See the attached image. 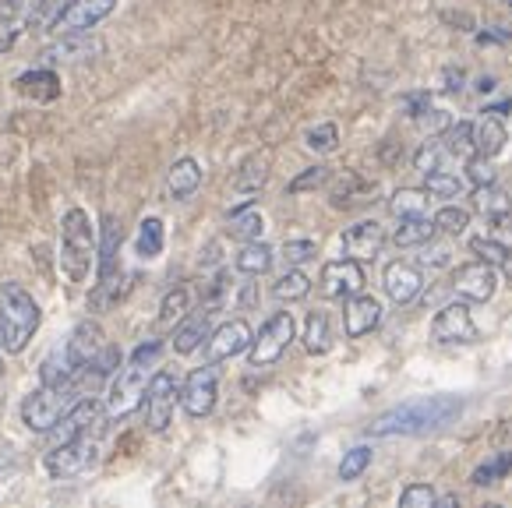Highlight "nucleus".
Here are the masks:
<instances>
[{
  "instance_id": "1",
  "label": "nucleus",
  "mask_w": 512,
  "mask_h": 508,
  "mask_svg": "<svg viewBox=\"0 0 512 508\" xmlns=\"http://www.w3.org/2000/svg\"><path fill=\"white\" fill-rule=\"evenodd\" d=\"M463 410L460 396H428V399H414V403L392 406V410L378 413L371 420L368 431L375 438H400V434H428L435 427L449 424L456 413Z\"/></svg>"
},
{
  "instance_id": "2",
  "label": "nucleus",
  "mask_w": 512,
  "mask_h": 508,
  "mask_svg": "<svg viewBox=\"0 0 512 508\" xmlns=\"http://www.w3.org/2000/svg\"><path fill=\"white\" fill-rule=\"evenodd\" d=\"M39 329V304L18 283H0V343L8 353H22Z\"/></svg>"
},
{
  "instance_id": "3",
  "label": "nucleus",
  "mask_w": 512,
  "mask_h": 508,
  "mask_svg": "<svg viewBox=\"0 0 512 508\" xmlns=\"http://www.w3.org/2000/svg\"><path fill=\"white\" fill-rule=\"evenodd\" d=\"M92 258H96V230H92V219L85 209H71L61 226L64 276L75 286L85 283V276H89V269H92Z\"/></svg>"
},
{
  "instance_id": "4",
  "label": "nucleus",
  "mask_w": 512,
  "mask_h": 508,
  "mask_svg": "<svg viewBox=\"0 0 512 508\" xmlns=\"http://www.w3.org/2000/svg\"><path fill=\"white\" fill-rule=\"evenodd\" d=\"M121 223L117 216L103 219V244H99V286L92 290V311H103V307H113L117 300L128 293V276L121 272Z\"/></svg>"
},
{
  "instance_id": "5",
  "label": "nucleus",
  "mask_w": 512,
  "mask_h": 508,
  "mask_svg": "<svg viewBox=\"0 0 512 508\" xmlns=\"http://www.w3.org/2000/svg\"><path fill=\"white\" fill-rule=\"evenodd\" d=\"M145 385H149V367L135 364V360H128V367H121V371L113 374V385L110 392H106V420H124L128 413H135V406L142 403L145 396Z\"/></svg>"
},
{
  "instance_id": "6",
  "label": "nucleus",
  "mask_w": 512,
  "mask_h": 508,
  "mask_svg": "<svg viewBox=\"0 0 512 508\" xmlns=\"http://www.w3.org/2000/svg\"><path fill=\"white\" fill-rule=\"evenodd\" d=\"M75 385H78V374L71 381H64V385H43V389H36L32 396H25L22 420L29 424V431H50V427L61 420Z\"/></svg>"
},
{
  "instance_id": "7",
  "label": "nucleus",
  "mask_w": 512,
  "mask_h": 508,
  "mask_svg": "<svg viewBox=\"0 0 512 508\" xmlns=\"http://www.w3.org/2000/svg\"><path fill=\"white\" fill-rule=\"evenodd\" d=\"M294 336H297L294 314H290V311H276L269 322L258 329V336L251 339V364H255V367L276 364V360L287 353V346L294 343Z\"/></svg>"
},
{
  "instance_id": "8",
  "label": "nucleus",
  "mask_w": 512,
  "mask_h": 508,
  "mask_svg": "<svg viewBox=\"0 0 512 508\" xmlns=\"http://www.w3.org/2000/svg\"><path fill=\"white\" fill-rule=\"evenodd\" d=\"M181 399V389H177V381L170 371H156L145 385V396H142V413H145V427L149 431H166L170 420H174V406Z\"/></svg>"
},
{
  "instance_id": "9",
  "label": "nucleus",
  "mask_w": 512,
  "mask_h": 508,
  "mask_svg": "<svg viewBox=\"0 0 512 508\" xmlns=\"http://www.w3.org/2000/svg\"><path fill=\"white\" fill-rule=\"evenodd\" d=\"M216 396H219V371L212 360L205 367H195V371L184 378L181 406L188 417H209V413L216 410Z\"/></svg>"
},
{
  "instance_id": "10",
  "label": "nucleus",
  "mask_w": 512,
  "mask_h": 508,
  "mask_svg": "<svg viewBox=\"0 0 512 508\" xmlns=\"http://www.w3.org/2000/svg\"><path fill=\"white\" fill-rule=\"evenodd\" d=\"M103 417H106V406L96 403V399H82V403H75L71 410L61 413L57 424L50 427V449H57V445H64V441L82 438V434H92Z\"/></svg>"
},
{
  "instance_id": "11",
  "label": "nucleus",
  "mask_w": 512,
  "mask_h": 508,
  "mask_svg": "<svg viewBox=\"0 0 512 508\" xmlns=\"http://www.w3.org/2000/svg\"><path fill=\"white\" fill-rule=\"evenodd\" d=\"M92 463H96V438L82 434V438L64 441V445L50 449V456H46V473H50V477H75V473L89 470Z\"/></svg>"
},
{
  "instance_id": "12",
  "label": "nucleus",
  "mask_w": 512,
  "mask_h": 508,
  "mask_svg": "<svg viewBox=\"0 0 512 508\" xmlns=\"http://www.w3.org/2000/svg\"><path fill=\"white\" fill-rule=\"evenodd\" d=\"M452 290L460 293L463 300H474V304H484V300L495 297L498 290V269L488 262H467L452 272Z\"/></svg>"
},
{
  "instance_id": "13",
  "label": "nucleus",
  "mask_w": 512,
  "mask_h": 508,
  "mask_svg": "<svg viewBox=\"0 0 512 508\" xmlns=\"http://www.w3.org/2000/svg\"><path fill=\"white\" fill-rule=\"evenodd\" d=\"M431 339L442 346H460V343H474L477 339V325L470 318L467 304H449L438 311V318L431 322Z\"/></svg>"
},
{
  "instance_id": "14",
  "label": "nucleus",
  "mask_w": 512,
  "mask_h": 508,
  "mask_svg": "<svg viewBox=\"0 0 512 508\" xmlns=\"http://www.w3.org/2000/svg\"><path fill=\"white\" fill-rule=\"evenodd\" d=\"M251 339H255V336H251L248 322L234 318V322H223L216 332H209V339H205V353H209L212 364H223V360L251 350Z\"/></svg>"
},
{
  "instance_id": "15",
  "label": "nucleus",
  "mask_w": 512,
  "mask_h": 508,
  "mask_svg": "<svg viewBox=\"0 0 512 508\" xmlns=\"http://www.w3.org/2000/svg\"><path fill=\"white\" fill-rule=\"evenodd\" d=\"M364 290V269L354 258H343V262H329L322 269V297L329 300H347L354 293Z\"/></svg>"
},
{
  "instance_id": "16",
  "label": "nucleus",
  "mask_w": 512,
  "mask_h": 508,
  "mask_svg": "<svg viewBox=\"0 0 512 508\" xmlns=\"http://www.w3.org/2000/svg\"><path fill=\"white\" fill-rule=\"evenodd\" d=\"M382 286H385V293H389L392 304L407 307V304H414V300L421 297L424 276H421V269H417V265H410V262H389V265H385Z\"/></svg>"
},
{
  "instance_id": "17",
  "label": "nucleus",
  "mask_w": 512,
  "mask_h": 508,
  "mask_svg": "<svg viewBox=\"0 0 512 508\" xmlns=\"http://www.w3.org/2000/svg\"><path fill=\"white\" fill-rule=\"evenodd\" d=\"M382 244H385V230L375 219H361V223L347 226V233H343V254L354 258V262H371V258H378Z\"/></svg>"
},
{
  "instance_id": "18",
  "label": "nucleus",
  "mask_w": 512,
  "mask_h": 508,
  "mask_svg": "<svg viewBox=\"0 0 512 508\" xmlns=\"http://www.w3.org/2000/svg\"><path fill=\"white\" fill-rule=\"evenodd\" d=\"M378 322H382V304H378L375 297H368V293H354V297H347V307H343V329H347L350 339H361L368 336V332L378 329Z\"/></svg>"
},
{
  "instance_id": "19",
  "label": "nucleus",
  "mask_w": 512,
  "mask_h": 508,
  "mask_svg": "<svg viewBox=\"0 0 512 508\" xmlns=\"http://www.w3.org/2000/svg\"><path fill=\"white\" fill-rule=\"evenodd\" d=\"M103 346H106V339H103V329H99L96 322H78V329L71 332V339L64 343V350H68L71 367L82 371V367L89 364Z\"/></svg>"
},
{
  "instance_id": "20",
  "label": "nucleus",
  "mask_w": 512,
  "mask_h": 508,
  "mask_svg": "<svg viewBox=\"0 0 512 508\" xmlns=\"http://www.w3.org/2000/svg\"><path fill=\"white\" fill-rule=\"evenodd\" d=\"M113 8H117V0H75V8L64 15V22L57 25V29H64L68 36H71V32L85 36V32L96 29V25L103 22Z\"/></svg>"
},
{
  "instance_id": "21",
  "label": "nucleus",
  "mask_w": 512,
  "mask_h": 508,
  "mask_svg": "<svg viewBox=\"0 0 512 508\" xmlns=\"http://www.w3.org/2000/svg\"><path fill=\"white\" fill-rule=\"evenodd\" d=\"M15 89H18V96L36 99V103H57V99H61V75L50 68L25 71L15 82Z\"/></svg>"
},
{
  "instance_id": "22",
  "label": "nucleus",
  "mask_w": 512,
  "mask_h": 508,
  "mask_svg": "<svg viewBox=\"0 0 512 508\" xmlns=\"http://www.w3.org/2000/svg\"><path fill=\"white\" fill-rule=\"evenodd\" d=\"M198 187H202V166L195 159H177L170 166V173H166V195L174 202H184V198L195 195Z\"/></svg>"
},
{
  "instance_id": "23",
  "label": "nucleus",
  "mask_w": 512,
  "mask_h": 508,
  "mask_svg": "<svg viewBox=\"0 0 512 508\" xmlns=\"http://www.w3.org/2000/svg\"><path fill=\"white\" fill-rule=\"evenodd\" d=\"M205 339H209V311H198V314H184L181 325H177L174 332V350L181 353V357H188V353H195L198 346H205Z\"/></svg>"
},
{
  "instance_id": "24",
  "label": "nucleus",
  "mask_w": 512,
  "mask_h": 508,
  "mask_svg": "<svg viewBox=\"0 0 512 508\" xmlns=\"http://www.w3.org/2000/svg\"><path fill=\"white\" fill-rule=\"evenodd\" d=\"M71 8H75V0H39L29 15V32L32 36H46V32H53L64 22V15Z\"/></svg>"
},
{
  "instance_id": "25",
  "label": "nucleus",
  "mask_w": 512,
  "mask_h": 508,
  "mask_svg": "<svg viewBox=\"0 0 512 508\" xmlns=\"http://www.w3.org/2000/svg\"><path fill=\"white\" fill-rule=\"evenodd\" d=\"M265 180H269V156L265 152H255V156H248L241 163V170H237L234 177V191H241V195H258L265 187Z\"/></svg>"
},
{
  "instance_id": "26",
  "label": "nucleus",
  "mask_w": 512,
  "mask_h": 508,
  "mask_svg": "<svg viewBox=\"0 0 512 508\" xmlns=\"http://www.w3.org/2000/svg\"><path fill=\"white\" fill-rule=\"evenodd\" d=\"M435 219H424V216H410V219H400L396 233H392V244L396 247H421L435 237Z\"/></svg>"
},
{
  "instance_id": "27",
  "label": "nucleus",
  "mask_w": 512,
  "mask_h": 508,
  "mask_svg": "<svg viewBox=\"0 0 512 508\" xmlns=\"http://www.w3.org/2000/svg\"><path fill=\"white\" fill-rule=\"evenodd\" d=\"M431 205V195L424 187H400L396 195L389 198V212L396 219H410V216H424Z\"/></svg>"
},
{
  "instance_id": "28",
  "label": "nucleus",
  "mask_w": 512,
  "mask_h": 508,
  "mask_svg": "<svg viewBox=\"0 0 512 508\" xmlns=\"http://www.w3.org/2000/svg\"><path fill=\"white\" fill-rule=\"evenodd\" d=\"M332 346V329H329V314L325 311H311L308 322H304V350L311 357H322Z\"/></svg>"
},
{
  "instance_id": "29",
  "label": "nucleus",
  "mask_w": 512,
  "mask_h": 508,
  "mask_svg": "<svg viewBox=\"0 0 512 508\" xmlns=\"http://www.w3.org/2000/svg\"><path fill=\"white\" fill-rule=\"evenodd\" d=\"M445 152L456 159H470L477 152V124H470V120H460V124H449V131H445Z\"/></svg>"
},
{
  "instance_id": "30",
  "label": "nucleus",
  "mask_w": 512,
  "mask_h": 508,
  "mask_svg": "<svg viewBox=\"0 0 512 508\" xmlns=\"http://www.w3.org/2000/svg\"><path fill=\"white\" fill-rule=\"evenodd\" d=\"M512 473V449H502V452H491V459H484L474 473H470V484L474 487H491L498 480H505Z\"/></svg>"
},
{
  "instance_id": "31",
  "label": "nucleus",
  "mask_w": 512,
  "mask_h": 508,
  "mask_svg": "<svg viewBox=\"0 0 512 508\" xmlns=\"http://www.w3.org/2000/svg\"><path fill=\"white\" fill-rule=\"evenodd\" d=\"M272 247L262 244V240H248V244L237 251V269L244 272V276H262V272L272 269Z\"/></svg>"
},
{
  "instance_id": "32",
  "label": "nucleus",
  "mask_w": 512,
  "mask_h": 508,
  "mask_svg": "<svg viewBox=\"0 0 512 508\" xmlns=\"http://www.w3.org/2000/svg\"><path fill=\"white\" fill-rule=\"evenodd\" d=\"M163 244H166V226H163V219H156V216H149V219H142V226H138V237H135V251H138V258H156V254H163Z\"/></svg>"
},
{
  "instance_id": "33",
  "label": "nucleus",
  "mask_w": 512,
  "mask_h": 508,
  "mask_svg": "<svg viewBox=\"0 0 512 508\" xmlns=\"http://www.w3.org/2000/svg\"><path fill=\"white\" fill-rule=\"evenodd\" d=\"M474 209L488 219L502 216V212H512V198H509V191H502V187L484 184V187H474Z\"/></svg>"
},
{
  "instance_id": "34",
  "label": "nucleus",
  "mask_w": 512,
  "mask_h": 508,
  "mask_svg": "<svg viewBox=\"0 0 512 508\" xmlns=\"http://www.w3.org/2000/svg\"><path fill=\"white\" fill-rule=\"evenodd\" d=\"M265 230V219L258 209H241V212H230V237L241 240V244H248V240H258Z\"/></svg>"
},
{
  "instance_id": "35",
  "label": "nucleus",
  "mask_w": 512,
  "mask_h": 508,
  "mask_svg": "<svg viewBox=\"0 0 512 508\" xmlns=\"http://www.w3.org/2000/svg\"><path fill=\"white\" fill-rule=\"evenodd\" d=\"M502 149H505V127H502V120L488 113V117L477 124V152L488 156V159H495Z\"/></svg>"
},
{
  "instance_id": "36",
  "label": "nucleus",
  "mask_w": 512,
  "mask_h": 508,
  "mask_svg": "<svg viewBox=\"0 0 512 508\" xmlns=\"http://www.w3.org/2000/svg\"><path fill=\"white\" fill-rule=\"evenodd\" d=\"M92 53H99V43H85V39H78V32H71V39H64V43H53L50 50H43L46 64L50 60H82V57H92Z\"/></svg>"
},
{
  "instance_id": "37",
  "label": "nucleus",
  "mask_w": 512,
  "mask_h": 508,
  "mask_svg": "<svg viewBox=\"0 0 512 508\" xmlns=\"http://www.w3.org/2000/svg\"><path fill=\"white\" fill-rule=\"evenodd\" d=\"M470 251H474L481 262L495 265V269H509V265H512V251L498 244V240H491V237H474V240H470Z\"/></svg>"
},
{
  "instance_id": "38",
  "label": "nucleus",
  "mask_w": 512,
  "mask_h": 508,
  "mask_svg": "<svg viewBox=\"0 0 512 508\" xmlns=\"http://www.w3.org/2000/svg\"><path fill=\"white\" fill-rule=\"evenodd\" d=\"M272 293H276L279 300H304V297L311 293V279L304 276L301 269H290L287 276H279V279H276Z\"/></svg>"
},
{
  "instance_id": "39",
  "label": "nucleus",
  "mask_w": 512,
  "mask_h": 508,
  "mask_svg": "<svg viewBox=\"0 0 512 508\" xmlns=\"http://www.w3.org/2000/svg\"><path fill=\"white\" fill-rule=\"evenodd\" d=\"M188 307H191V297H188V290H184V286L170 290L163 297V304H159V325H177L184 314H188Z\"/></svg>"
},
{
  "instance_id": "40",
  "label": "nucleus",
  "mask_w": 512,
  "mask_h": 508,
  "mask_svg": "<svg viewBox=\"0 0 512 508\" xmlns=\"http://www.w3.org/2000/svg\"><path fill=\"white\" fill-rule=\"evenodd\" d=\"M304 145H308L311 152H318V156H325V152H332L339 145V127L332 124V120H325V124H315L304 135Z\"/></svg>"
},
{
  "instance_id": "41",
  "label": "nucleus",
  "mask_w": 512,
  "mask_h": 508,
  "mask_svg": "<svg viewBox=\"0 0 512 508\" xmlns=\"http://www.w3.org/2000/svg\"><path fill=\"white\" fill-rule=\"evenodd\" d=\"M435 226L449 237H463L470 226V212L467 209H456V205H445V209L435 212Z\"/></svg>"
},
{
  "instance_id": "42",
  "label": "nucleus",
  "mask_w": 512,
  "mask_h": 508,
  "mask_svg": "<svg viewBox=\"0 0 512 508\" xmlns=\"http://www.w3.org/2000/svg\"><path fill=\"white\" fill-rule=\"evenodd\" d=\"M368 466H371V449H368V445H357V449H350L347 456L339 459V470L336 473H339V480H347V484H350V480L361 477Z\"/></svg>"
},
{
  "instance_id": "43",
  "label": "nucleus",
  "mask_w": 512,
  "mask_h": 508,
  "mask_svg": "<svg viewBox=\"0 0 512 508\" xmlns=\"http://www.w3.org/2000/svg\"><path fill=\"white\" fill-rule=\"evenodd\" d=\"M460 177H452V173H442V170H431L424 173V191L435 198H456L460 195Z\"/></svg>"
},
{
  "instance_id": "44",
  "label": "nucleus",
  "mask_w": 512,
  "mask_h": 508,
  "mask_svg": "<svg viewBox=\"0 0 512 508\" xmlns=\"http://www.w3.org/2000/svg\"><path fill=\"white\" fill-rule=\"evenodd\" d=\"M435 505H438V494L431 484H410L400 494V508H435Z\"/></svg>"
},
{
  "instance_id": "45",
  "label": "nucleus",
  "mask_w": 512,
  "mask_h": 508,
  "mask_svg": "<svg viewBox=\"0 0 512 508\" xmlns=\"http://www.w3.org/2000/svg\"><path fill=\"white\" fill-rule=\"evenodd\" d=\"M318 254V244L315 240H287V244H283V251H279V258H283V262L287 265H304V262H311V258H315Z\"/></svg>"
},
{
  "instance_id": "46",
  "label": "nucleus",
  "mask_w": 512,
  "mask_h": 508,
  "mask_svg": "<svg viewBox=\"0 0 512 508\" xmlns=\"http://www.w3.org/2000/svg\"><path fill=\"white\" fill-rule=\"evenodd\" d=\"M329 177H332V170H329V166H308V170H304L301 177H294V180H290V187H287V191H290V195H301V191H315V187H322Z\"/></svg>"
},
{
  "instance_id": "47",
  "label": "nucleus",
  "mask_w": 512,
  "mask_h": 508,
  "mask_svg": "<svg viewBox=\"0 0 512 508\" xmlns=\"http://www.w3.org/2000/svg\"><path fill=\"white\" fill-rule=\"evenodd\" d=\"M467 177L474 187H484V184H495V166H491L488 156H481V152H474V156L467 159Z\"/></svg>"
},
{
  "instance_id": "48",
  "label": "nucleus",
  "mask_w": 512,
  "mask_h": 508,
  "mask_svg": "<svg viewBox=\"0 0 512 508\" xmlns=\"http://www.w3.org/2000/svg\"><path fill=\"white\" fill-rule=\"evenodd\" d=\"M438 163H442V145L435 142V138H428V142L417 149V156H414V166L421 173H431V170H438Z\"/></svg>"
},
{
  "instance_id": "49",
  "label": "nucleus",
  "mask_w": 512,
  "mask_h": 508,
  "mask_svg": "<svg viewBox=\"0 0 512 508\" xmlns=\"http://www.w3.org/2000/svg\"><path fill=\"white\" fill-rule=\"evenodd\" d=\"M491 240H498L502 247L512 251V212H502V216H491Z\"/></svg>"
},
{
  "instance_id": "50",
  "label": "nucleus",
  "mask_w": 512,
  "mask_h": 508,
  "mask_svg": "<svg viewBox=\"0 0 512 508\" xmlns=\"http://www.w3.org/2000/svg\"><path fill=\"white\" fill-rule=\"evenodd\" d=\"M417 124H421L428 135H438V131H449V113H445V110H431V106H428V110L417 117Z\"/></svg>"
},
{
  "instance_id": "51",
  "label": "nucleus",
  "mask_w": 512,
  "mask_h": 508,
  "mask_svg": "<svg viewBox=\"0 0 512 508\" xmlns=\"http://www.w3.org/2000/svg\"><path fill=\"white\" fill-rule=\"evenodd\" d=\"M159 353H163V343H159V339H149V343L135 346L131 360H135V364H142V367H152L159 360Z\"/></svg>"
},
{
  "instance_id": "52",
  "label": "nucleus",
  "mask_w": 512,
  "mask_h": 508,
  "mask_svg": "<svg viewBox=\"0 0 512 508\" xmlns=\"http://www.w3.org/2000/svg\"><path fill=\"white\" fill-rule=\"evenodd\" d=\"M18 39V22L15 18H0V53H8Z\"/></svg>"
},
{
  "instance_id": "53",
  "label": "nucleus",
  "mask_w": 512,
  "mask_h": 508,
  "mask_svg": "<svg viewBox=\"0 0 512 508\" xmlns=\"http://www.w3.org/2000/svg\"><path fill=\"white\" fill-rule=\"evenodd\" d=\"M15 449L11 445H0V480H8L11 473H15Z\"/></svg>"
},
{
  "instance_id": "54",
  "label": "nucleus",
  "mask_w": 512,
  "mask_h": 508,
  "mask_svg": "<svg viewBox=\"0 0 512 508\" xmlns=\"http://www.w3.org/2000/svg\"><path fill=\"white\" fill-rule=\"evenodd\" d=\"M424 265H435V269H442V265H449V251H431V254H424Z\"/></svg>"
},
{
  "instance_id": "55",
  "label": "nucleus",
  "mask_w": 512,
  "mask_h": 508,
  "mask_svg": "<svg viewBox=\"0 0 512 508\" xmlns=\"http://www.w3.org/2000/svg\"><path fill=\"white\" fill-rule=\"evenodd\" d=\"M438 505H460V498H456V494H438Z\"/></svg>"
},
{
  "instance_id": "56",
  "label": "nucleus",
  "mask_w": 512,
  "mask_h": 508,
  "mask_svg": "<svg viewBox=\"0 0 512 508\" xmlns=\"http://www.w3.org/2000/svg\"><path fill=\"white\" fill-rule=\"evenodd\" d=\"M0 353H4V343H0ZM0 371H4V360H0Z\"/></svg>"
},
{
  "instance_id": "57",
  "label": "nucleus",
  "mask_w": 512,
  "mask_h": 508,
  "mask_svg": "<svg viewBox=\"0 0 512 508\" xmlns=\"http://www.w3.org/2000/svg\"><path fill=\"white\" fill-rule=\"evenodd\" d=\"M505 8H509V11H512V0H505Z\"/></svg>"
}]
</instances>
